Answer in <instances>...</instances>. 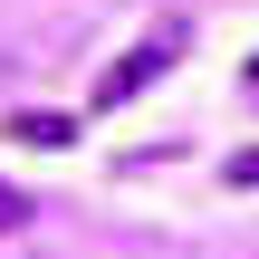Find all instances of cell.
<instances>
[{
    "label": "cell",
    "instance_id": "cell-4",
    "mask_svg": "<svg viewBox=\"0 0 259 259\" xmlns=\"http://www.w3.org/2000/svg\"><path fill=\"white\" fill-rule=\"evenodd\" d=\"M19 221H29V192H10V183H0V231H19Z\"/></svg>",
    "mask_w": 259,
    "mask_h": 259
},
{
    "label": "cell",
    "instance_id": "cell-2",
    "mask_svg": "<svg viewBox=\"0 0 259 259\" xmlns=\"http://www.w3.org/2000/svg\"><path fill=\"white\" fill-rule=\"evenodd\" d=\"M10 135H19V144H38V154H67V144H77V115L29 106V115H10Z\"/></svg>",
    "mask_w": 259,
    "mask_h": 259
},
{
    "label": "cell",
    "instance_id": "cell-3",
    "mask_svg": "<svg viewBox=\"0 0 259 259\" xmlns=\"http://www.w3.org/2000/svg\"><path fill=\"white\" fill-rule=\"evenodd\" d=\"M221 173H231V192H259V144H240V154H231Z\"/></svg>",
    "mask_w": 259,
    "mask_h": 259
},
{
    "label": "cell",
    "instance_id": "cell-1",
    "mask_svg": "<svg viewBox=\"0 0 259 259\" xmlns=\"http://www.w3.org/2000/svg\"><path fill=\"white\" fill-rule=\"evenodd\" d=\"M183 48H192V29H183V19H163V29H144V38H135V48H125V58H115V67L96 77V115H115V106H135V96H144L154 77H173V67H183Z\"/></svg>",
    "mask_w": 259,
    "mask_h": 259
}]
</instances>
